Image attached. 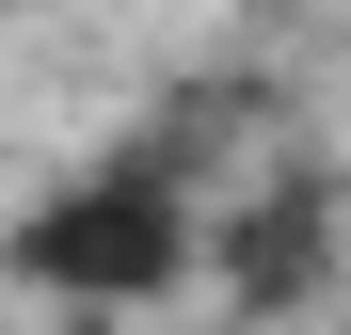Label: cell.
Returning a JSON list of instances; mask_svg holds the SVG:
<instances>
[{
    "label": "cell",
    "mask_w": 351,
    "mask_h": 335,
    "mask_svg": "<svg viewBox=\"0 0 351 335\" xmlns=\"http://www.w3.org/2000/svg\"><path fill=\"white\" fill-rule=\"evenodd\" d=\"M32 271H48V288H96V303H144L160 271H176V208L144 176H112V192H80V208L32 223Z\"/></svg>",
    "instance_id": "obj_1"
}]
</instances>
